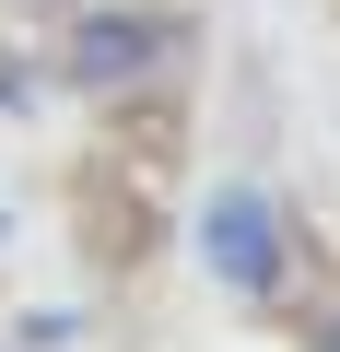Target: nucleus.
Listing matches in <instances>:
<instances>
[{"label":"nucleus","instance_id":"7ed1b4c3","mask_svg":"<svg viewBox=\"0 0 340 352\" xmlns=\"http://www.w3.org/2000/svg\"><path fill=\"white\" fill-rule=\"evenodd\" d=\"M24 94H36V71H24V59H0V106H24Z\"/></svg>","mask_w":340,"mask_h":352},{"label":"nucleus","instance_id":"f257e3e1","mask_svg":"<svg viewBox=\"0 0 340 352\" xmlns=\"http://www.w3.org/2000/svg\"><path fill=\"white\" fill-rule=\"evenodd\" d=\"M177 59H188V12H164V0H82L59 24V82L71 94H141Z\"/></svg>","mask_w":340,"mask_h":352},{"label":"nucleus","instance_id":"f03ea898","mask_svg":"<svg viewBox=\"0 0 340 352\" xmlns=\"http://www.w3.org/2000/svg\"><path fill=\"white\" fill-rule=\"evenodd\" d=\"M200 258H212V282H235V294H282V212H270L258 188H212V200H200Z\"/></svg>","mask_w":340,"mask_h":352},{"label":"nucleus","instance_id":"20e7f679","mask_svg":"<svg viewBox=\"0 0 340 352\" xmlns=\"http://www.w3.org/2000/svg\"><path fill=\"white\" fill-rule=\"evenodd\" d=\"M328 352H340V329H328Z\"/></svg>","mask_w":340,"mask_h":352}]
</instances>
